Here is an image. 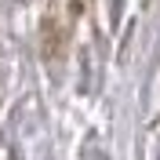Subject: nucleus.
<instances>
[{
    "instance_id": "1",
    "label": "nucleus",
    "mask_w": 160,
    "mask_h": 160,
    "mask_svg": "<svg viewBox=\"0 0 160 160\" xmlns=\"http://www.w3.org/2000/svg\"><path fill=\"white\" fill-rule=\"evenodd\" d=\"M157 160H160V157H157Z\"/></svg>"
}]
</instances>
